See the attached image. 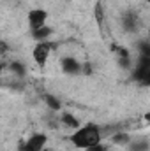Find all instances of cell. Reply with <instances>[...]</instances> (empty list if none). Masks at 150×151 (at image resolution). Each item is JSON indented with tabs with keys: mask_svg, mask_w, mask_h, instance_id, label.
Masks as SVG:
<instances>
[{
	"mask_svg": "<svg viewBox=\"0 0 150 151\" xmlns=\"http://www.w3.org/2000/svg\"><path fill=\"white\" fill-rule=\"evenodd\" d=\"M103 139H104V134L97 123H83L78 128L71 130V134L67 135V141L71 142V146L83 151H92L99 148Z\"/></svg>",
	"mask_w": 150,
	"mask_h": 151,
	"instance_id": "6da1fadb",
	"label": "cell"
},
{
	"mask_svg": "<svg viewBox=\"0 0 150 151\" xmlns=\"http://www.w3.org/2000/svg\"><path fill=\"white\" fill-rule=\"evenodd\" d=\"M53 49H55V44H53L51 40H41V42H36L34 47H32V53H30V55H32V60L37 63L39 67H44V65L48 63V60H50Z\"/></svg>",
	"mask_w": 150,
	"mask_h": 151,
	"instance_id": "7a4b0ae2",
	"label": "cell"
},
{
	"mask_svg": "<svg viewBox=\"0 0 150 151\" xmlns=\"http://www.w3.org/2000/svg\"><path fill=\"white\" fill-rule=\"evenodd\" d=\"M48 19H50V12L46 9H42V7H34V9H30L27 12V25H28L30 32L46 27Z\"/></svg>",
	"mask_w": 150,
	"mask_h": 151,
	"instance_id": "3957f363",
	"label": "cell"
},
{
	"mask_svg": "<svg viewBox=\"0 0 150 151\" xmlns=\"http://www.w3.org/2000/svg\"><path fill=\"white\" fill-rule=\"evenodd\" d=\"M46 148H48V135L42 132H36L23 142L21 151H44Z\"/></svg>",
	"mask_w": 150,
	"mask_h": 151,
	"instance_id": "277c9868",
	"label": "cell"
},
{
	"mask_svg": "<svg viewBox=\"0 0 150 151\" xmlns=\"http://www.w3.org/2000/svg\"><path fill=\"white\" fill-rule=\"evenodd\" d=\"M62 70L67 76H78L81 72V62H78L76 58L67 56V58L62 60Z\"/></svg>",
	"mask_w": 150,
	"mask_h": 151,
	"instance_id": "5b68a950",
	"label": "cell"
},
{
	"mask_svg": "<svg viewBox=\"0 0 150 151\" xmlns=\"http://www.w3.org/2000/svg\"><path fill=\"white\" fill-rule=\"evenodd\" d=\"M30 34H32V39H34L36 42H41V40H50V37L53 35V28H51L50 25H46V27L37 28V30H34V32H30Z\"/></svg>",
	"mask_w": 150,
	"mask_h": 151,
	"instance_id": "8992f818",
	"label": "cell"
},
{
	"mask_svg": "<svg viewBox=\"0 0 150 151\" xmlns=\"http://www.w3.org/2000/svg\"><path fill=\"white\" fill-rule=\"evenodd\" d=\"M62 123H64V125H67L71 130H74V128H78V127L81 125V123H79V119H76L74 116H73V114H69V113L62 114Z\"/></svg>",
	"mask_w": 150,
	"mask_h": 151,
	"instance_id": "52a82bcc",
	"label": "cell"
},
{
	"mask_svg": "<svg viewBox=\"0 0 150 151\" xmlns=\"http://www.w3.org/2000/svg\"><path fill=\"white\" fill-rule=\"evenodd\" d=\"M7 51H9V44H7L5 40H2V39H0V58H2V56H5V55H7Z\"/></svg>",
	"mask_w": 150,
	"mask_h": 151,
	"instance_id": "ba28073f",
	"label": "cell"
},
{
	"mask_svg": "<svg viewBox=\"0 0 150 151\" xmlns=\"http://www.w3.org/2000/svg\"><path fill=\"white\" fill-rule=\"evenodd\" d=\"M46 100H48V106H50V107H53V109H60V104H58L53 97H50V95H48V97H46Z\"/></svg>",
	"mask_w": 150,
	"mask_h": 151,
	"instance_id": "9c48e42d",
	"label": "cell"
}]
</instances>
